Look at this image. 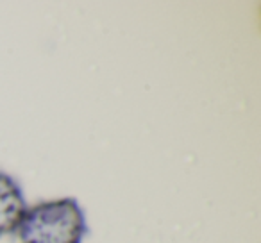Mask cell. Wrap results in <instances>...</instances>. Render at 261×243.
<instances>
[{
  "mask_svg": "<svg viewBox=\"0 0 261 243\" xmlns=\"http://www.w3.org/2000/svg\"><path fill=\"white\" fill-rule=\"evenodd\" d=\"M22 243H83L88 224L75 199H58L27 207L16 229Z\"/></svg>",
  "mask_w": 261,
  "mask_h": 243,
  "instance_id": "obj_1",
  "label": "cell"
},
{
  "mask_svg": "<svg viewBox=\"0 0 261 243\" xmlns=\"http://www.w3.org/2000/svg\"><path fill=\"white\" fill-rule=\"evenodd\" d=\"M27 209L23 192L11 175L0 172V236L16 232Z\"/></svg>",
  "mask_w": 261,
  "mask_h": 243,
  "instance_id": "obj_2",
  "label": "cell"
}]
</instances>
